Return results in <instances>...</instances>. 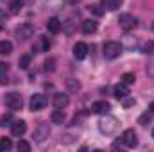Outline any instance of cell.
I'll return each mask as SVG.
<instances>
[{
  "label": "cell",
  "mask_w": 154,
  "mask_h": 152,
  "mask_svg": "<svg viewBox=\"0 0 154 152\" xmlns=\"http://www.w3.org/2000/svg\"><path fill=\"white\" fill-rule=\"evenodd\" d=\"M45 70L54 72V70H56V59H47V61H45Z\"/></svg>",
  "instance_id": "cell-29"
},
{
  "label": "cell",
  "mask_w": 154,
  "mask_h": 152,
  "mask_svg": "<svg viewBox=\"0 0 154 152\" xmlns=\"http://www.w3.org/2000/svg\"><path fill=\"white\" fill-rule=\"evenodd\" d=\"M122 143L125 145V147H129V149H133V147H136L138 145V138H136V132H134V129H125L124 132H122Z\"/></svg>",
  "instance_id": "cell-6"
},
{
  "label": "cell",
  "mask_w": 154,
  "mask_h": 152,
  "mask_svg": "<svg viewBox=\"0 0 154 152\" xmlns=\"http://www.w3.org/2000/svg\"><path fill=\"white\" fill-rule=\"evenodd\" d=\"M74 56H75V59H84L88 56V45L82 41H77L74 45Z\"/></svg>",
  "instance_id": "cell-11"
},
{
  "label": "cell",
  "mask_w": 154,
  "mask_h": 152,
  "mask_svg": "<svg viewBox=\"0 0 154 152\" xmlns=\"http://www.w3.org/2000/svg\"><path fill=\"white\" fill-rule=\"evenodd\" d=\"M22 7H23V0H11L9 2V13L11 14H18Z\"/></svg>",
  "instance_id": "cell-18"
},
{
  "label": "cell",
  "mask_w": 154,
  "mask_h": 152,
  "mask_svg": "<svg viewBox=\"0 0 154 152\" xmlns=\"http://www.w3.org/2000/svg\"><path fill=\"white\" fill-rule=\"evenodd\" d=\"M11 52H13V43L7 41V39L0 41V54H2V56H9Z\"/></svg>",
  "instance_id": "cell-19"
},
{
  "label": "cell",
  "mask_w": 154,
  "mask_h": 152,
  "mask_svg": "<svg viewBox=\"0 0 154 152\" xmlns=\"http://www.w3.org/2000/svg\"><path fill=\"white\" fill-rule=\"evenodd\" d=\"M82 31H84L86 34H93V32L97 31V22H95V20H84V22H82Z\"/></svg>",
  "instance_id": "cell-17"
},
{
  "label": "cell",
  "mask_w": 154,
  "mask_h": 152,
  "mask_svg": "<svg viewBox=\"0 0 154 152\" xmlns=\"http://www.w3.org/2000/svg\"><path fill=\"white\" fill-rule=\"evenodd\" d=\"M134 81H136V77H134V74H131V72H127V74L122 75V82H125L127 86L129 84H134Z\"/></svg>",
  "instance_id": "cell-26"
},
{
  "label": "cell",
  "mask_w": 154,
  "mask_h": 152,
  "mask_svg": "<svg viewBox=\"0 0 154 152\" xmlns=\"http://www.w3.org/2000/svg\"><path fill=\"white\" fill-rule=\"evenodd\" d=\"M88 9H90L91 13H95L97 16H100V14H102V7H100V5H90Z\"/></svg>",
  "instance_id": "cell-31"
},
{
  "label": "cell",
  "mask_w": 154,
  "mask_h": 152,
  "mask_svg": "<svg viewBox=\"0 0 154 152\" xmlns=\"http://www.w3.org/2000/svg\"><path fill=\"white\" fill-rule=\"evenodd\" d=\"M45 106H47V97L45 95H41V93L32 95V99H31V109L32 111H41Z\"/></svg>",
  "instance_id": "cell-8"
},
{
  "label": "cell",
  "mask_w": 154,
  "mask_h": 152,
  "mask_svg": "<svg viewBox=\"0 0 154 152\" xmlns=\"http://www.w3.org/2000/svg\"><path fill=\"white\" fill-rule=\"evenodd\" d=\"M48 132H50V129H48V123H39L38 127H36V131H34V140L36 141H45V138H48Z\"/></svg>",
  "instance_id": "cell-9"
},
{
  "label": "cell",
  "mask_w": 154,
  "mask_h": 152,
  "mask_svg": "<svg viewBox=\"0 0 154 152\" xmlns=\"http://www.w3.org/2000/svg\"><path fill=\"white\" fill-rule=\"evenodd\" d=\"M4 102H5V106H7L11 111H20V109L23 108V99H22V95H20V93H14V91L7 93L5 99H4Z\"/></svg>",
  "instance_id": "cell-3"
},
{
  "label": "cell",
  "mask_w": 154,
  "mask_h": 152,
  "mask_svg": "<svg viewBox=\"0 0 154 152\" xmlns=\"http://www.w3.org/2000/svg\"><path fill=\"white\" fill-rule=\"evenodd\" d=\"M0 32H2V25H0Z\"/></svg>",
  "instance_id": "cell-38"
},
{
  "label": "cell",
  "mask_w": 154,
  "mask_h": 152,
  "mask_svg": "<svg viewBox=\"0 0 154 152\" xmlns=\"http://www.w3.org/2000/svg\"><path fill=\"white\" fill-rule=\"evenodd\" d=\"M13 123H14V118H13L11 113H5V114L0 116V125H2V127H11Z\"/></svg>",
  "instance_id": "cell-20"
},
{
  "label": "cell",
  "mask_w": 154,
  "mask_h": 152,
  "mask_svg": "<svg viewBox=\"0 0 154 152\" xmlns=\"http://www.w3.org/2000/svg\"><path fill=\"white\" fill-rule=\"evenodd\" d=\"M5 16H7V14H5V11H2V9H0V18H5Z\"/></svg>",
  "instance_id": "cell-35"
},
{
  "label": "cell",
  "mask_w": 154,
  "mask_h": 152,
  "mask_svg": "<svg viewBox=\"0 0 154 152\" xmlns=\"http://www.w3.org/2000/svg\"><path fill=\"white\" fill-rule=\"evenodd\" d=\"M113 93H115L116 99L122 100V99H125V97L129 95V86H127L125 82H118L115 88H113Z\"/></svg>",
  "instance_id": "cell-13"
},
{
  "label": "cell",
  "mask_w": 154,
  "mask_h": 152,
  "mask_svg": "<svg viewBox=\"0 0 154 152\" xmlns=\"http://www.w3.org/2000/svg\"><path fill=\"white\" fill-rule=\"evenodd\" d=\"M48 48H50V41H48V38H45V36L38 38V43L32 47L34 52H48Z\"/></svg>",
  "instance_id": "cell-15"
},
{
  "label": "cell",
  "mask_w": 154,
  "mask_h": 152,
  "mask_svg": "<svg viewBox=\"0 0 154 152\" xmlns=\"http://www.w3.org/2000/svg\"><path fill=\"white\" fill-rule=\"evenodd\" d=\"M116 129H118V122H116V118H113V116H104V118L99 120V131L102 134L109 136V134L115 132Z\"/></svg>",
  "instance_id": "cell-2"
},
{
  "label": "cell",
  "mask_w": 154,
  "mask_h": 152,
  "mask_svg": "<svg viewBox=\"0 0 154 152\" xmlns=\"http://www.w3.org/2000/svg\"><path fill=\"white\" fill-rule=\"evenodd\" d=\"M124 106H125V108L134 106V99H125V100H124Z\"/></svg>",
  "instance_id": "cell-33"
},
{
  "label": "cell",
  "mask_w": 154,
  "mask_h": 152,
  "mask_svg": "<svg viewBox=\"0 0 154 152\" xmlns=\"http://www.w3.org/2000/svg\"><path fill=\"white\" fill-rule=\"evenodd\" d=\"M152 29H154V22H152Z\"/></svg>",
  "instance_id": "cell-39"
},
{
  "label": "cell",
  "mask_w": 154,
  "mask_h": 152,
  "mask_svg": "<svg viewBox=\"0 0 154 152\" xmlns=\"http://www.w3.org/2000/svg\"><path fill=\"white\" fill-rule=\"evenodd\" d=\"M149 111L154 114V102H151V104H149Z\"/></svg>",
  "instance_id": "cell-34"
},
{
  "label": "cell",
  "mask_w": 154,
  "mask_h": 152,
  "mask_svg": "<svg viewBox=\"0 0 154 152\" xmlns=\"http://www.w3.org/2000/svg\"><path fill=\"white\" fill-rule=\"evenodd\" d=\"M118 23H120V27H122L124 31H131V29H134V27H136L138 20H136L133 14L124 13V14H120V16H118Z\"/></svg>",
  "instance_id": "cell-4"
},
{
  "label": "cell",
  "mask_w": 154,
  "mask_h": 152,
  "mask_svg": "<svg viewBox=\"0 0 154 152\" xmlns=\"http://www.w3.org/2000/svg\"><path fill=\"white\" fill-rule=\"evenodd\" d=\"M61 27H63V23H61V20L56 18V16H52V18L47 22V29H48V32H52V34H57V32L61 31Z\"/></svg>",
  "instance_id": "cell-14"
},
{
  "label": "cell",
  "mask_w": 154,
  "mask_h": 152,
  "mask_svg": "<svg viewBox=\"0 0 154 152\" xmlns=\"http://www.w3.org/2000/svg\"><path fill=\"white\" fill-rule=\"evenodd\" d=\"M32 34H34V27L31 23H22L16 29V38H18V41H27V39L32 38Z\"/></svg>",
  "instance_id": "cell-5"
},
{
  "label": "cell",
  "mask_w": 154,
  "mask_h": 152,
  "mask_svg": "<svg viewBox=\"0 0 154 152\" xmlns=\"http://www.w3.org/2000/svg\"><path fill=\"white\" fill-rule=\"evenodd\" d=\"M16 147H18V150H23V152L31 150V145H29L27 141H23V140H22V141H18V145H16Z\"/></svg>",
  "instance_id": "cell-30"
},
{
  "label": "cell",
  "mask_w": 154,
  "mask_h": 152,
  "mask_svg": "<svg viewBox=\"0 0 154 152\" xmlns=\"http://www.w3.org/2000/svg\"><path fill=\"white\" fill-rule=\"evenodd\" d=\"M122 2H124V0H106V9L115 11V9H118V7L122 5Z\"/></svg>",
  "instance_id": "cell-24"
},
{
  "label": "cell",
  "mask_w": 154,
  "mask_h": 152,
  "mask_svg": "<svg viewBox=\"0 0 154 152\" xmlns=\"http://www.w3.org/2000/svg\"><path fill=\"white\" fill-rule=\"evenodd\" d=\"M68 104H70V97L66 93H57L54 97V108L56 109H65Z\"/></svg>",
  "instance_id": "cell-10"
},
{
  "label": "cell",
  "mask_w": 154,
  "mask_h": 152,
  "mask_svg": "<svg viewBox=\"0 0 154 152\" xmlns=\"http://www.w3.org/2000/svg\"><path fill=\"white\" fill-rule=\"evenodd\" d=\"M66 84H68V90H70V91H79V90H81V84H79L77 81H74V79L66 81Z\"/></svg>",
  "instance_id": "cell-28"
},
{
  "label": "cell",
  "mask_w": 154,
  "mask_h": 152,
  "mask_svg": "<svg viewBox=\"0 0 154 152\" xmlns=\"http://www.w3.org/2000/svg\"><path fill=\"white\" fill-rule=\"evenodd\" d=\"M142 52H143V54H147V56H152V54H154V41H152V39H149V41H145V43H143Z\"/></svg>",
  "instance_id": "cell-23"
},
{
  "label": "cell",
  "mask_w": 154,
  "mask_h": 152,
  "mask_svg": "<svg viewBox=\"0 0 154 152\" xmlns=\"http://www.w3.org/2000/svg\"><path fill=\"white\" fill-rule=\"evenodd\" d=\"M152 138H154V129H152Z\"/></svg>",
  "instance_id": "cell-37"
},
{
  "label": "cell",
  "mask_w": 154,
  "mask_h": 152,
  "mask_svg": "<svg viewBox=\"0 0 154 152\" xmlns=\"http://www.w3.org/2000/svg\"><path fill=\"white\" fill-rule=\"evenodd\" d=\"M122 50H124V47H122V43H118V41H108V43H104V47H102V54H104L106 59H116V57L122 54Z\"/></svg>",
  "instance_id": "cell-1"
},
{
  "label": "cell",
  "mask_w": 154,
  "mask_h": 152,
  "mask_svg": "<svg viewBox=\"0 0 154 152\" xmlns=\"http://www.w3.org/2000/svg\"><path fill=\"white\" fill-rule=\"evenodd\" d=\"M25 131H27V125H25V122H23V120H20V122H16V120H14V123L11 125V132H13V136H16V138L23 136V134H25Z\"/></svg>",
  "instance_id": "cell-12"
},
{
  "label": "cell",
  "mask_w": 154,
  "mask_h": 152,
  "mask_svg": "<svg viewBox=\"0 0 154 152\" xmlns=\"http://www.w3.org/2000/svg\"><path fill=\"white\" fill-rule=\"evenodd\" d=\"M151 120H152V113L149 111V113L142 114V116L138 118V123H140V125H147V123H151Z\"/></svg>",
  "instance_id": "cell-25"
},
{
  "label": "cell",
  "mask_w": 154,
  "mask_h": 152,
  "mask_svg": "<svg viewBox=\"0 0 154 152\" xmlns=\"http://www.w3.org/2000/svg\"><path fill=\"white\" fill-rule=\"evenodd\" d=\"M147 74H149L151 77H154V59L149 63V66H147Z\"/></svg>",
  "instance_id": "cell-32"
},
{
  "label": "cell",
  "mask_w": 154,
  "mask_h": 152,
  "mask_svg": "<svg viewBox=\"0 0 154 152\" xmlns=\"http://www.w3.org/2000/svg\"><path fill=\"white\" fill-rule=\"evenodd\" d=\"M70 2H72V4H75V2H79V0H70Z\"/></svg>",
  "instance_id": "cell-36"
},
{
  "label": "cell",
  "mask_w": 154,
  "mask_h": 152,
  "mask_svg": "<svg viewBox=\"0 0 154 152\" xmlns=\"http://www.w3.org/2000/svg\"><path fill=\"white\" fill-rule=\"evenodd\" d=\"M7 74H9V65L7 63H0V82L2 84L7 81Z\"/></svg>",
  "instance_id": "cell-22"
},
{
  "label": "cell",
  "mask_w": 154,
  "mask_h": 152,
  "mask_svg": "<svg viewBox=\"0 0 154 152\" xmlns=\"http://www.w3.org/2000/svg\"><path fill=\"white\" fill-rule=\"evenodd\" d=\"M11 147H13V141L9 138H2L0 140V150H9Z\"/></svg>",
  "instance_id": "cell-27"
},
{
  "label": "cell",
  "mask_w": 154,
  "mask_h": 152,
  "mask_svg": "<svg viewBox=\"0 0 154 152\" xmlns=\"http://www.w3.org/2000/svg\"><path fill=\"white\" fill-rule=\"evenodd\" d=\"M109 109H111V104L108 100H97L91 104V113L95 114H108Z\"/></svg>",
  "instance_id": "cell-7"
},
{
  "label": "cell",
  "mask_w": 154,
  "mask_h": 152,
  "mask_svg": "<svg viewBox=\"0 0 154 152\" xmlns=\"http://www.w3.org/2000/svg\"><path fill=\"white\" fill-rule=\"evenodd\" d=\"M29 65H31V56H29V54H23V56L18 59V66H20L22 70H27Z\"/></svg>",
  "instance_id": "cell-21"
},
{
  "label": "cell",
  "mask_w": 154,
  "mask_h": 152,
  "mask_svg": "<svg viewBox=\"0 0 154 152\" xmlns=\"http://www.w3.org/2000/svg\"><path fill=\"white\" fill-rule=\"evenodd\" d=\"M50 120H52V123L61 125V123L65 122V111H63V109H54L52 114H50Z\"/></svg>",
  "instance_id": "cell-16"
}]
</instances>
